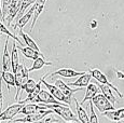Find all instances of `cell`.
<instances>
[{
  "instance_id": "10",
  "label": "cell",
  "mask_w": 124,
  "mask_h": 123,
  "mask_svg": "<svg viewBox=\"0 0 124 123\" xmlns=\"http://www.w3.org/2000/svg\"><path fill=\"white\" fill-rule=\"evenodd\" d=\"M17 49L22 52V54L25 56L26 58L28 60H38L40 57H44V55L39 51H36V50L31 49V48H28V46H17Z\"/></svg>"
},
{
  "instance_id": "1",
  "label": "cell",
  "mask_w": 124,
  "mask_h": 123,
  "mask_svg": "<svg viewBox=\"0 0 124 123\" xmlns=\"http://www.w3.org/2000/svg\"><path fill=\"white\" fill-rule=\"evenodd\" d=\"M28 72L29 70L26 68L25 64H20L16 69V71L14 72L15 75V87H16V94H15V100L18 99V96L21 94V91L23 90V86L27 83V81L29 80L28 78Z\"/></svg>"
},
{
  "instance_id": "13",
  "label": "cell",
  "mask_w": 124,
  "mask_h": 123,
  "mask_svg": "<svg viewBox=\"0 0 124 123\" xmlns=\"http://www.w3.org/2000/svg\"><path fill=\"white\" fill-rule=\"evenodd\" d=\"M35 10H36V7H35V4H34V6L30 7L29 10H28L27 12H26V13L22 16V17H21L20 20L17 21V23H16V24L13 26V29H16L17 27H20V30H23L24 26H25V25L30 21V18H31L32 14L35 13Z\"/></svg>"
},
{
  "instance_id": "31",
  "label": "cell",
  "mask_w": 124,
  "mask_h": 123,
  "mask_svg": "<svg viewBox=\"0 0 124 123\" xmlns=\"http://www.w3.org/2000/svg\"><path fill=\"white\" fill-rule=\"evenodd\" d=\"M56 122H58V119L47 115V117H45L44 119L40 120V121H37V122H32V123H56Z\"/></svg>"
},
{
  "instance_id": "28",
  "label": "cell",
  "mask_w": 124,
  "mask_h": 123,
  "mask_svg": "<svg viewBox=\"0 0 124 123\" xmlns=\"http://www.w3.org/2000/svg\"><path fill=\"white\" fill-rule=\"evenodd\" d=\"M38 82H36L34 79H29L27 81V83L25 84V85L23 86V90H25L26 92H27V94H30L32 91H34V89L36 87Z\"/></svg>"
},
{
  "instance_id": "35",
  "label": "cell",
  "mask_w": 124,
  "mask_h": 123,
  "mask_svg": "<svg viewBox=\"0 0 124 123\" xmlns=\"http://www.w3.org/2000/svg\"><path fill=\"white\" fill-rule=\"evenodd\" d=\"M7 123H11V121H8V122H7Z\"/></svg>"
},
{
  "instance_id": "30",
  "label": "cell",
  "mask_w": 124,
  "mask_h": 123,
  "mask_svg": "<svg viewBox=\"0 0 124 123\" xmlns=\"http://www.w3.org/2000/svg\"><path fill=\"white\" fill-rule=\"evenodd\" d=\"M90 123H98V118H97L96 112L93 108L92 100L90 101Z\"/></svg>"
},
{
  "instance_id": "36",
  "label": "cell",
  "mask_w": 124,
  "mask_h": 123,
  "mask_svg": "<svg viewBox=\"0 0 124 123\" xmlns=\"http://www.w3.org/2000/svg\"><path fill=\"white\" fill-rule=\"evenodd\" d=\"M66 123H72V122H66Z\"/></svg>"
},
{
  "instance_id": "12",
  "label": "cell",
  "mask_w": 124,
  "mask_h": 123,
  "mask_svg": "<svg viewBox=\"0 0 124 123\" xmlns=\"http://www.w3.org/2000/svg\"><path fill=\"white\" fill-rule=\"evenodd\" d=\"M55 85L58 87L59 90H61L62 92H63L64 94H65L67 97L69 98H71L72 97V95L76 93V92H79L80 91V87H76V89H71L70 86L68 85V84H66L65 82L63 81V80H61V79H57L56 81H55Z\"/></svg>"
},
{
  "instance_id": "9",
  "label": "cell",
  "mask_w": 124,
  "mask_h": 123,
  "mask_svg": "<svg viewBox=\"0 0 124 123\" xmlns=\"http://www.w3.org/2000/svg\"><path fill=\"white\" fill-rule=\"evenodd\" d=\"M47 109H51L50 108V105H38V104H26L24 105L22 111L21 113L24 115H32V113H37V112H40V111H43V110H47Z\"/></svg>"
},
{
  "instance_id": "15",
  "label": "cell",
  "mask_w": 124,
  "mask_h": 123,
  "mask_svg": "<svg viewBox=\"0 0 124 123\" xmlns=\"http://www.w3.org/2000/svg\"><path fill=\"white\" fill-rule=\"evenodd\" d=\"M99 86L95 83H90L86 87V91H85V95L83 97V100L81 101L82 104H84L86 100H92L97 94H99Z\"/></svg>"
},
{
  "instance_id": "3",
  "label": "cell",
  "mask_w": 124,
  "mask_h": 123,
  "mask_svg": "<svg viewBox=\"0 0 124 123\" xmlns=\"http://www.w3.org/2000/svg\"><path fill=\"white\" fill-rule=\"evenodd\" d=\"M25 104L23 101H20V103L13 104V105L9 106L6 110H3L1 113H0V123L2 121H12L13 118L15 117L16 115L21 113L23 107Z\"/></svg>"
},
{
  "instance_id": "26",
  "label": "cell",
  "mask_w": 124,
  "mask_h": 123,
  "mask_svg": "<svg viewBox=\"0 0 124 123\" xmlns=\"http://www.w3.org/2000/svg\"><path fill=\"white\" fill-rule=\"evenodd\" d=\"M0 34H7L8 35V37H10V38H12V39L14 40V41H17L18 43L21 44V46H24V44H23V42L21 41L20 39H18V37H16L15 35H13L11 31H9V29L6 27V26L3 25V23L0 21Z\"/></svg>"
},
{
  "instance_id": "2",
  "label": "cell",
  "mask_w": 124,
  "mask_h": 123,
  "mask_svg": "<svg viewBox=\"0 0 124 123\" xmlns=\"http://www.w3.org/2000/svg\"><path fill=\"white\" fill-rule=\"evenodd\" d=\"M50 108L56 113L59 117H62L66 122H75L78 123L79 119L78 117H76V115L71 111L67 105H50Z\"/></svg>"
},
{
  "instance_id": "32",
  "label": "cell",
  "mask_w": 124,
  "mask_h": 123,
  "mask_svg": "<svg viewBox=\"0 0 124 123\" xmlns=\"http://www.w3.org/2000/svg\"><path fill=\"white\" fill-rule=\"evenodd\" d=\"M2 81L3 80L0 78V113L2 112V107H3V94H2Z\"/></svg>"
},
{
  "instance_id": "11",
  "label": "cell",
  "mask_w": 124,
  "mask_h": 123,
  "mask_svg": "<svg viewBox=\"0 0 124 123\" xmlns=\"http://www.w3.org/2000/svg\"><path fill=\"white\" fill-rule=\"evenodd\" d=\"M86 74L84 71H76V70L71 69V68H62L59 70H56L53 74L51 75V77H54V76H61V77L64 78H76L78 76H82Z\"/></svg>"
},
{
  "instance_id": "29",
  "label": "cell",
  "mask_w": 124,
  "mask_h": 123,
  "mask_svg": "<svg viewBox=\"0 0 124 123\" xmlns=\"http://www.w3.org/2000/svg\"><path fill=\"white\" fill-rule=\"evenodd\" d=\"M12 0H2V3H1V7H2V17L1 20L2 21H6V14H8V11H9V7H10Z\"/></svg>"
},
{
  "instance_id": "7",
  "label": "cell",
  "mask_w": 124,
  "mask_h": 123,
  "mask_svg": "<svg viewBox=\"0 0 124 123\" xmlns=\"http://www.w3.org/2000/svg\"><path fill=\"white\" fill-rule=\"evenodd\" d=\"M34 103H42V104H44V105H67V104L59 103V100H57L46 90H41V91H40L39 95L36 97Z\"/></svg>"
},
{
  "instance_id": "24",
  "label": "cell",
  "mask_w": 124,
  "mask_h": 123,
  "mask_svg": "<svg viewBox=\"0 0 124 123\" xmlns=\"http://www.w3.org/2000/svg\"><path fill=\"white\" fill-rule=\"evenodd\" d=\"M18 35H20L21 37L23 38V40H24V42H25V44L28 46V48H31V49H34L36 50V51H39L40 52V50H39V46H37V43L34 41V40L31 39L29 36H28L27 34H25V32H23V30H20L18 31Z\"/></svg>"
},
{
  "instance_id": "37",
  "label": "cell",
  "mask_w": 124,
  "mask_h": 123,
  "mask_svg": "<svg viewBox=\"0 0 124 123\" xmlns=\"http://www.w3.org/2000/svg\"><path fill=\"white\" fill-rule=\"evenodd\" d=\"M1 35H2V34H0V36H1Z\"/></svg>"
},
{
  "instance_id": "18",
  "label": "cell",
  "mask_w": 124,
  "mask_h": 123,
  "mask_svg": "<svg viewBox=\"0 0 124 123\" xmlns=\"http://www.w3.org/2000/svg\"><path fill=\"white\" fill-rule=\"evenodd\" d=\"M0 76H1V79L6 82L7 87H8V92L10 91L11 86H15V76L12 74V72L0 70Z\"/></svg>"
},
{
  "instance_id": "34",
  "label": "cell",
  "mask_w": 124,
  "mask_h": 123,
  "mask_svg": "<svg viewBox=\"0 0 124 123\" xmlns=\"http://www.w3.org/2000/svg\"><path fill=\"white\" fill-rule=\"evenodd\" d=\"M116 123H124V119L120 120V121H116Z\"/></svg>"
},
{
  "instance_id": "20",
  "label": "cell",
  "mask_w": 124,
  "mask_h": 123,
  "mask_svg": "<svg viewBox=\"0 0 124 123\" xmlns=\"http://www.w3.org/2000/svg\"><path fill=\"white\" fill-rule=\"evenodd\" d=\"M106 118H108L111 121H120V120L124 119V108L121 109H116L113 111H107V112L102 113Z\"/></svg>"
},
{
  "instance_id": "5",
  "label": "cell",
  "mask_w": 124,
  "mask_h": 123,
  "mask_svg": "<svg viewBox=\"0 0 124 123\" xmlns=\"http://www.w3.org/2000/svg\"><path fill=\"white\" fill-rule=\"evenodd\" d=\"M47 76H49V75H45L44 77H42V84H44L45 87H46V89L50 91V93H51L52 95H53L54 97L57 99V100H61V101H63V103L70 105V104H71V98L67 97V96H66L65 94H64L56 85H52V84L47 83V82L45 81V78H46Z\"/></svg>"
},
{
  "instance_id": "25",
  "label": "cell",
  "mask_w": 124,
  "mask_h": 123,
  "mask_svg": "<svg viewBox=\"0 0 124 123\" xmlns=\"http://www.w3.org/2000/svg\"><path fill=\"white\" fill-rule=\"evenodd\" d=\"M52 63L51 62H45L43 57H40L38 58V60L34 61V64H32V66L29 68V71H34V70H39L41 69L42 67H44V66H51Z\"/></svg>"
},
{
  "instance_id": "21",
  "label": "cell",
  "mask_w": 124,
  "mask_h": 123,
  "mask_svg": "<svg viewBox=\"0 0 124 123\" xmlns=\"http://www.w3.org/2000/svg\"><path fill=\"white\" fill-rule=\"evenodd\" d=\"M17 46L15 44V41L13 42V46H12V53H11V68L13 74L16 71L18 65H20V60H18V53H17Z\"/></svg>"
},
{
  "instance_id": "33",
  "label": "cell",
  "mask_w": 124,
  "mask_h": 123,
  "mask_svg": "<svg viewBox=\"0 0 124 123\" xmlns=\"http://www.w3.org/2000/svg\"><path fill=\"white\" fill-rule=\"evenodd\" d=\"M116 77H118L119 79H123L124 80V72L120 71V70H116Z\"/></svg>"
},
{
  "instance_id": "8",
  "label": "cell",
  "mask_w": 124,
  "mask_h": 123,
  "mask_svg": "<svg viewBox=\"0 0 124 123\" xmlns=\"http://www.w3.org/2000/svg\"><path fill=\"white\" fill-rule=\"evenodd\" d=\"M90 74L92 75V77L94 78V79L96 80V81L98 82V83H101V84H106V85L110 86L111 89H112L113 91L116 92V93L118 94V95L120 96L121 98L123 97V94L121 93V92H119V90L116 89V87L114 86L112 83H110V82L108 81V79H107V77H106V76H105L104 74H102V72H101V70H99V69H96V68H95V69H90Z\"/></svg>"
},
{
  "instance_id": "14",
  "label": "cell",
  "mask_w": 124,
  "mask_h": 123,
  "mask_svg": "<svg viewBox=\"0 0 124 123\" xmlns=\"http://www.w3.org/2000/svg\"><path fill=\"white\" fill-rule=\"evenodd\" d=\"M91 79H92V75L91 74H84L82 76H80L75 82H70L68 83L69 86H73V87H80V89H83V87H87V85L91 83Z\"/></svg>"
},
{
  "instance_id": "6",
  "label": "cell",
  "mask_w": 124,
  "mask_h": 123,
  "mask_svg": "<svg viewBox=\"0 0 124 123\" xmlns=\"http://www.w3.org/2000/svg\"><path fill=\"white\" fill-rule=\"evenodd\" d=\"M52 113H55L52 109H47V110H43L40 111L37 113H32L29 115H25V118H20V119H15V122L17 123H32V122H37L40 120L44 119L45 117L52 115Z\"/></svg>"
},
{
  "instance_id": "4",
  "label": "cell",
  "mask_w": 124,
  "mask_h": 123,
  "mask_svg": "<svg viewBox=\"0 0 124 123\" xmlns=\"http://www.w3.org/2000/svg\"><path fill=\"white\" fill-rule=\"evenodd\" d=\"M92 103H93V105L98 109V111L101 113H105V112H107V111L116 110L114 105H112L102 94H97V95L92 99Z\"/></svg>"
},
{
  "instance_id": "16",
  "label": "cell",
  "mask_w": 124,
  "mask_h": 123,
  "mask_svg": "<svg viewBox=\"0 0 124 123\" xmlns=\"http://www.w3.org/2000/svg\"><path fill=\"white\" fill-rule=\"evenodd\" d=\"M45 2H46V0H37V1H36V3H35L36 10H35V13H34V18H32L31 26H30V31H32V29H34L35 24H36V22H37L38 17H39V15L42 13V11H43Z\"/></svg>"
},
{
  "instance_id": "19",
  "label": "cell",
  "mask_w": 124,
  "mask_h": 123,
  "mask_svg": "<svg viewBox=\"0 0 124 123\" xmlns=\"http://www.w3.org/2000/svg\"><path fill=\"white\" fill-rule=\"evenodd\" d=\"M98 86H99V89H101L102 95L108 99V100L110 101L112 105H114V104L116 103V97H114V95L112 93V89H111L110 86L106 85V84H101V83H99Z\"/></svg>"
},
{
  "instance_id": "23",
  "label": "cell",
  "mask_w": 124,
  "mask_h": 123,
  "mask_svg": "<svg viewBox=\"0 0 124 123\" xmlns=\"http://www.w3.org/2000/svg\"><path fill=\"white\" fill-rule=\"evenodd\" d=\"M41 84H42V78L39 80V82L37 83V85H36V87L34 89V91L31 92L30 94H28V96L25 98V100H22L24 104H27V103H30V101H32L34 103V100L36 99V97H37L38 95H39V93H40V91H41Z\"/></svg>"
},
{
  "instance_id": "17",
  "label": "cell",
  "mask_w": 124,
  "mask_h": 123,
  "mask_svg": "<svg viewBox=\"0 0 124 123\" xmlns=\"http://www.w3.org/2000/svg\"><path fill=\"white\" fill-rule=\"evenodd\" d=\"M76 100V110H77V117L79 119V121L81 123H90V115H87L86 110L81 106V104H79V101L77 99Z\"/></svg>"
},
{
  "instance_id": "22",
  "label": "cell",
  "mask_w": 124,
  "mask_h": 123,
  "mask_svg": "<svg viewBox=\"0 0 124 123\" xmlns=\"http://www.w3.org/2000/svg\"><path fill=\"white\" fill-rule=\"evenodd\" d=\"M11 63V56L8 52V39H7L6 43H4V49H3V55H2V70L4 71H9V68Z\"/></svg>"
},
{
  "instance_id": "27",
  "label": "cell",
  "mask_w": 124,
  "mask_h": 123,
  "mask_svg": "<svg viewBox=\"0 0 124 123\" xmlns=\"http://www.w3.org/2000/svg\"><path fill=\"white\" fill-rule=\"evenodd\" d=\"M36 1L37 0H23V2H22V7H21V11H20V13H18V17H22V16L24 15V12H25L26 10H27L28 8H29L30 6H34V4L36 3Z\"/></svg>"
}]
</instances>
